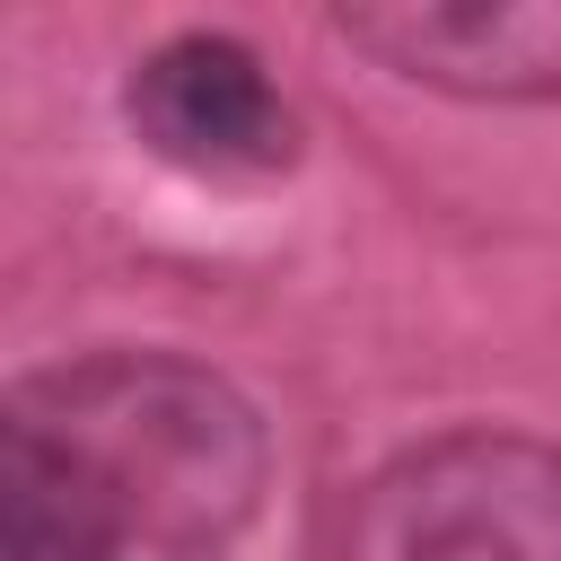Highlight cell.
I'll use <instances>...</instances> for the list:
<instances>
[{
  "instance_id": "1",
  "label": "cell",
  "mask_w": 561,
  "mask_h": 561,
  "mask_svg": "<svg viewBox=\"0 0 561 561\" xmlns=\"http://www.w3.org/2000/svg\"><path fill=\"white\" fill-rule=\"evenodd\" d=\"M254 403L175 351H88L9 394L0 561H210L263 500Z\"/></svg>"
},
{
  "instance_id": "2",
  "label": "cell",
  "mask_w": 561,
  "mask_h": 561,
  "mask_svg": "<svg viewBox=\"0 0 561 561\" xmlns=\"http://www.w3.org/2000/svg\"><path fill=\"white\" fill-rule=\"evenodd\" d=\"M342 561H561V447L447 430L359 482Z\"/></svg>"
},
{
  "instance_id": "3",
  "label": "cell",
  "mask_w": 561,
  "mask_h": 561,
  "mask_svg": "<svg viewBox=\"0 0 561 561\" xmlns=\"http://www.w3.org/2000/svg\"><path fill=\"white\" fill-rule=\"evenodd\" d=\"M123 114L149 158L202 184H263L298 158V114L237 35H167L123 79Z\"/></svg>"
},
{
  "instance_id": "4",
  "label": "cell",
  "mask_w": 561,
  "mask_h": 561,
  "mask_svg": "<svg viewBox=\"0 0 561 561\" xmlns=\"http://www.w3.org/2000/svg\"><path fill=\"white\" fill-rule=\"evenodd\" d=\"M333 35L377 53L386 70L447 88V96H508L543 105L561 96V0H491V9H447V0H394V9H333Z\"/></svg>"
}]
</instances>
